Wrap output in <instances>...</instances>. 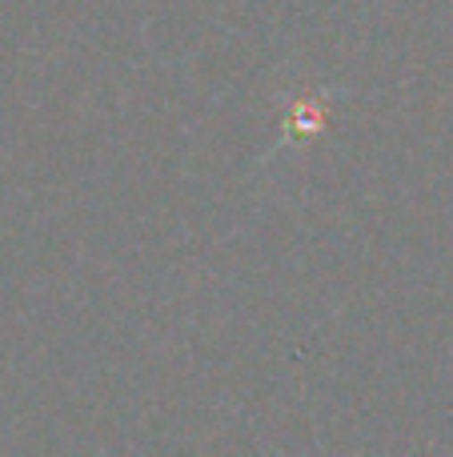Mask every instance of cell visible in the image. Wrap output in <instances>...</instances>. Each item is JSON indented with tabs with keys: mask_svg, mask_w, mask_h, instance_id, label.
<instances>
[{
	"mask_svg": "<svg viewBox=\"0 0 453 457\" xmlns=\"http://www.w3.org/2000/svg\"><path fill=\"white\" fill-rule=\"evenodd\" d=\"M321 109L309 101H293V117H289V129H297V137H313L321 133Z\"/></svg>",
	"mask_w": 453,
	"mask_h": 457,
	"instance_id": "6da1fadb",
	"label": "cell"
}]
</instances>
